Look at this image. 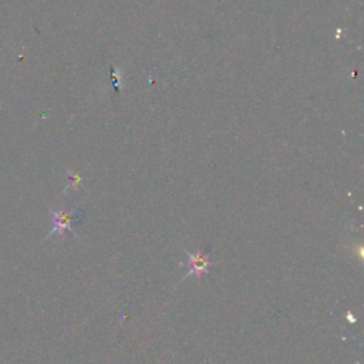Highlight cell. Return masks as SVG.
<instances>
[{
    "instance_id": "1",
    "label": "cell",
    "mask_w": 364,
    "mask_h": 364,
    "mask_svg": "<svg viewBox=\"0 0 364 364\" xmlns=\"http://www.w3.org/2000/svg\"><path fill=\"white\" fill-rule=\"evenodd\" d=\"M187 256H188L187 261L188 270L185 275L181 278V282L187 281L191 276L201 279L203 275H207L210 272V267L212 265L211 252H201V250H196V252H187Z\"/></svg>"
},
{
    "instance_id": "2",
    "label": "cell",
    "mask_w": 364,
    "mask_h": 364,
    "mask_svg": "<svg viewBox=\"0 0 364 364\" xmlns=\"http://www.w3.org/2000/svg\"><path fill=\"white\" fill-rule=\"evenodd\" d=\"M50 215H52V221H53V228H52V231L49 232L48 238H50L53 235L63 236L65 231H70L76 235V232L73 230V223L80 221V212L79 211H73V212L68 214L64 211L52 210Z\"/></svg>"
},
{
    "instance_id": "3",
    "label": "cell",
    "mask_w": 364,
    "mask_h": 364,
    "mask_svg": "<svg viewBox=\"0 0 364 364\" xmlns=\"http://www.w3.org/2000/svg\"><path fill=\"white\" fill-rule=\"evenodd\" d=\"M68 175H70L68 178L72 179L70 185H68V187L73 188V190H77L80 187V184H81V176L79 174H76V172H68Z\"/></svg>"
}]
</instances>
